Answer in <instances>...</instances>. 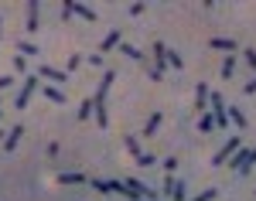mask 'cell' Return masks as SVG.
<instances>
[{
  "label": "cell",
  "mask_w": 256,
  "mask_h": 201,
  "mask_svg": "<svg viewBox=\"0 0 256 201\" xmlns=\"http://www.w3.org/2000/svg\"><path fill=\"white\" fill-rule=\"evenodd\" d=\"M113 82H116V72H113V68H106V72H103V78H99V85H96V96H92V102H96V113H92V116H96V123H99L103 130L110 126L106 96H110V85H113Z\"/></svg>",
  "instance_id": "cell-1"
},
{
  "label": "cell",
  "mask_w": 256,
  "mask_h": 201,
  "mask_svg": "<svg viewBox=\"0 0 256 201\" xmlns=\"http://www.w3.org/2000/svg\"><path fill=\"white\" fill-rule=\"evenodd\" d=\"M226 164H229L232 171H239V174H250V167L256 164V147H239Z\"/></svg>",
  "instance_id": "cell-2"
},
{
  "label": "cell",
  "mask_w": 256,
  "mask_h": 201,
  "mask_svg": "<svg viewBox=\"0 0 256 201\" xmlns=\"http://www.w3.org/2000/svg\"><path fill=\"white\" fill-rule=\"evenodd\" d=\"M239 147H243V140H239V136H229V140H226V147H222V150L212 157V167H226V160H229V157H232Z\"/></svg>",
  "instance_id": "cell-3"
},
{
  "label": "cell",
  "mask_w": 256,
  "mask_h": 201,
  "mask_svg": "<svg viewBox=\"0 0 256 201\" xmlns=\"http://www.w3.org/2000/svg\"><path fill=\"white\" fill-rule=\"evenodd\" d=\"M38 89H41L38 75H28V78H24V89L17 92V109H24V106H28V99H31V96H34Z\"/></svg>",
  "instance_id": "cell-4"
},
{
  "label": "cell",
  "mask_w": 256,
  "mask_h": 201,
  "mask_svg": "<svg viewBox=\"0 0 256 201\" xmlns=\"http://www.w3.org/2000/svg\"><path fill=\"white\" fill-rule=\"evenodd\" d=\"M38 10H41V7H38V0H31V3H28V24H24V31H28V34H34V31H38Z\"/></svg>",
  "instance_id": "cell-5"
},
{
  "label": "cell",
  "mask_w": 256,
  "mask_h": 201,
  "mask_svg": "<svg viewBox=\"0 0 256 201\" xmlns=\"http://www.w3.org/2000/svg\"><path fill=\"white\" fill-rule=\"evenodd\" d=\"M154 55H157V65H154V72L161 75V72H164V65H168V45H164V41H154Z\"/></svg>",
  "instance_id": "cell-6"
},
{
  "label": "cell",
  "mask_w": 256,
  "mask_h": 201,
  "mask_svg": "<svg viewBox=\"0 0 256 201\" xmlns=\"http://www.w3.org/2000/svg\"><path fill=\"white\" fill-rule=\"evenodd\" d=\"M34 75H45V78H52V82H65V78H68V72H62V68H52V65H41Z\"/></svg>",
  "instance_id": "cell-7"
},
{
  "label": "cell",
  "mask_w": 256,
  "mask_h": 201,
  "mask_svg": "<svg viewBox=\"0 0 256 201\" xmlns=\"http://www.w3.org/2000/svg\"><path fill=\"white\" fill-rule=\"evenodd\" d=\"M123 45V38H120V31H110L106 38H103V45H99V51L106 55V51H113V48H120Z\"/></svg>",
  "instance_id": "cell-8"
},
{
  "label": "cell",
  "mask_w": 256,
  "mask_h": 201,
  "mask_svg": "<svg viewBox=\"0 0 256 201\" xmlns=\"http://www.w3.org/2000/svg\"><path fill=\"white\" fill-rule=\"evenodd\" d=\"M195 106H198V113L208 106V85H205V82H198V85H195Z\"/></svg>",
  "instance_id": "cell-9"
},
{
  "label": "cell",
  "mask_w": 256,
  "mask_h": 201,
  "mask_svg": "<svg viewBox=\"0 0 256 201\" xmlns=\"http://www.w3.org/2000/svg\"><path fill=\"white\" fill-rule=\"evenodd\" d=\"M72 14H79V17H82V21H89V24L96 21V10H92V7H82V3H75V0H72Z\"/></svg>",
  "instance_id": "cell-10"
},
{
  "label": "cell",
  "mask_w": 256,
  "mask_h": 201,
  "mask_svg": "<svg viewBox=\"0 0 256 201\" xmlns=\"http://www.w3.org/2000/svg\"><path fill=\"white\" fill-rule=\"evenodd\" d=\"M21 136H24V130H21V126H14V130H10V133H7V140H3V150H7V153H10V150H14V147H17V140H21Z\"/></svg>",
  "instance_id": "cell-11"
},
{
  "label": "cell",
  "mask_w": 256,
  "mask_h": 201,
  "mask_svg": "<svg viewBox=\"0 0 256 201\" xmlns=\"http://www.w3.org/2000/svg\"><path fill=\"white\" fill-rule=\"evenodd\" d=\"M212 48L215 51H236V41L232 38H212Z\"/></svg>",
  "instance_id": "cell-12"
},
{
  "label": "cell",
  "mask_w": 256,
  "mask_h": 201,
  "mask_svg": "<svg viewBox=\"0 0 256 201\" xmlns=\"http://www.w3.org/2000/svg\"><path fill=\"white\" fill-rule=\"evenodd\" d=\"M92 113H96V102H92V96H85L82 106H79V120H89Z\"/></svg>",
  "instance_id": "cell-13"
},
{
  "label": "cell",
  "mask_w": 256,
  "mask_h": 201,
  "mask_svg": "<svg viewBox=\"0 0 256 201\" xmlns=\"http://www.w3.org/2000/svg\"><path fill=\"white\" fill-rule=\"evenodd\" d=\"M226 116H229V123H236L239 130H246V113H239V109L232 106V109H226Z\"/></svg>",
  "instance_id": "cell-14"
},
{
  "label": "cell",
  "mask_w": 256,
  "mask_h": 201,
  "mask_svg": "<svg viewBox=\"0 0 256 201\" xmlns=\"http://www.w3.org/2000/svg\"><path fill=\"white\" fill-rule=\"evenodd\" d=\"M161 116H164V113H150V120L143 123V136H154V130L161 126Z\"/></svg>",
  "instance_id": "cell-15"
},
{
  "label": "cell",
  "mask_w": 256,
  "mask_h": 201,
  "mask_svg": "<svg viewBox=\"0 0 256 201\" xmlns=\"http://www.w3.org/2000/svg\"><path fill=\"white\" fill-rule=\"evenodd\" d=\"M198 130H201V133H212V130H215V120H212V113H201V120H198Z\"/></svg>",
  "instance_id": "cell-16"
},
{
  "label": "cell",
  "mask_w": 256,
  "mask_h": 201,
  "mask_svg": "<svg viewBox=\"0 0 256 201\" xmlns=\"http://www.w3.org/2000/svg\"><path fill=\"white\" fill-rule=\"evenodd\" d=\"M58 181H62V184H85L89 177H85V174H58Z\"/></svg>",
  "instance_id": "cell-17"
},
{
  "label": "cell",
  "mask_w": 256,
  "mask_h": 201,
  "mask_svg": "<svg viewBox=\"0 0 256 201\" xmlns=\"http://www.w3.org/2000/svg\"><path fill=\"white\" fill-rule=\"evenodd\" d=\"M45 96H48L52 102H58V106H65V92H62V89H55V85H48V89H45Z\"/></svg>",
  "instance_id": "cell-18"
},
{
  "label": "cell",
  "mask_w": 256,
  "mask_h": 201,
  "mask_svg": "<svg viewBox=\"0 0 256 201\" xmlns=\"http://www.w3.org/2000/svg\"><path fill=\"white\" fill-rule=\"evenodd\" d=\"M17 48H21V58H24V55H41V48L31 45V41H17Z\"/></svg>",
  "instance_id": "cell-19"
},
{
  "label": "cell",
  "mask_w": 256,
  "mask_h": 201,
  "mask_svg": "<svg viewBox=\"0 0 256 201\" xmlns=\"http://www.w3.org/2000/svg\"><path fill=\"white\" fill-rule=\"evenodd\" d=\"M120 51H123L127 58H133V62H143V55H140V48H133V45H120Z\"/></svg>",
  "instance_id": "cell-20"
},
{
  "label": "cell",
  "mask_w": 256,
  "mask_h": 201,
  "mask_svg": "<svg viewBox=\"0 0 256 201\" xmlns=\"http://www.w3.org/2000/svg\"><path fill=\"white\" fill-rule=\"evenodd\" d=\"M232 72H236V58L226 55V62H222V78H232Z\"/></svg>",
  "instance_id": "cell-21"
},
{
  "label": "cell",
  "mask_w": 256,
  "mask_h": 201,
  "mask_svg": "<svg viewBox=\"0 0 256 201\" xmlns=\"http://www.w3.org/2000/svg\"><path fill=\"white\" fill-rule=\"evenodd\" d=\"M168 198H171V201H185V184L178 181V184H174V191H171Z\"/></svg>",
  "instance_id": "cell-22"
},
{
  "label": "cell",
  "mask_w": 256,
  "mask_h": 201,
  "mask_svg": "<svg viewBox=\"0 0 256 201\" xmlns=\"http://www.w3.org/2000/svg\"><path fill=\"white\" fill-rule=\"evenodd\" d=\"M168 62H171L174 68H185V58H181L178 51H168Z\"/></svg>",
  "instance_id": "cell-23"
},
{
  "label": "cell",
  "mask_w": 256,
  "mask_h": 201,
  "mask_svg": "<svg viewBox=\"0 0 256 201\" xmlns=\"http://www.w3.org/2000/svg\"><path fill=\"white\" fill-rule=\"evenodd\" d=\"M137 164H140V167H150V164H157V160H154V153H140Z\"/></svg>",
  "instance_id": "cell-24"
},
{
  "label": "cell",
  "mask_w": 256,
  "mask_h": 201,
  "mask_svg": "<svg viewBox=\"0 0 256 201\" xmlns=\"http://www.w3.org/2000/svg\"><path fill=\"white\" fill-rule=\"evenodd\" d=\"M164 171L174 177V171H178V157H168V160H164Z\"/></svg>",
  "instance_id": "cell-25"
},
{
  "label": "cell",
  "mask_w": 256,
  "mask_h": 201,
  "mask_svg": "<svg viewBox=\"0 0 256 201\" xmlns=\"http://www.w3.org/2000/svg\"><path fill=\"white\" fill-rule=\"evenodd\" d=\"M85 184H89V188H96V191H103V195H106V181H99V177H89V181H85Z\"/></svg>",
  "instance_id": "cell-26"
},
{
  "label": "cell",
  "mask_w": 256,
  "mask_h": 201,
  "mask_svg": "<svg viewBox=\"0 0 256 201\" xmlns=\"http://www.w3.org/2000/svg\"><path fill=\"white\" fill-rule=\"evenodd\" d=\"M215 195H219V188H208V191H201V195H198V198H195V201H212V198H215Z\"/></svg>",
  "instance_id": "cell-27"
},
{
  "label": "cell",
  "mask_w": 256,
  "mask_h": 201,
  "mask_svg": "<svg viewBox=\"0 0 256 201\" xmlns=\"http://www.w3.org/2000/svg\"><path fill=\"white\" fill-rule=\"evenodd\" d=\"M14 85V75H0V92H7Z\"/></svg>",
  "instance_id": "cell-28"
},
{
  "label": "cell",
  "mask_w": 256,
  "mask_h": 201,
  "mask_svg": "<svg viewBox=\"0 0 256 201\" xmlns=\"http://www.w3.org/2000/svg\"><path fill=\"white\" fill-rule=\"evenodd\" d=\"M243 55H246V65L253 68V75H256V51H253V48H250V51H243Z\"/></svg>",
  "instance_id": "cell-29"
},
{
  "label": "cell",
  "mask_w": 256,
  "mask_h": 201,
  "mask_svg": "<svg viewBox=\"0 0 256 201\" xmlns=\"http://www.w3.org/2000/svg\"><path fill=\"white\" fill-rule=\"evenodd\" d=\"M243 92H246V96H253V92H256V75L250 78V82H243Z\"/></svg>",
  "instance_id": "cell-30"
},
{
  "label": "cell",
  "mask_w": 256,
  "mask_h": 201,
  "mask_svg": "<svg viewBox=\"0 0 256 201\" xmlns=\"http://www.w3.org/2000/svg\"><path fill=\"white\" fill-rule=\"evenodd\" d=\"M174 184H178V181L168 174V177H164V195H171V191H174Z\"/></svg>",
  "instance_id": "cell-31"
},
{
  "label": "cell",
  "mask_w": 256,
  "mask_h": 201,
  "mask_svg": "<svg viewBox=\"0 0 256 201\" xmlns=\"http://www.w3.org/2000/svg\"><path fill=\"white\" fill-rule=\"evenodd\" d=\"M82 65V55H72V58H68V72H72V68H79Z\"/></svg>",
  "instance_id": "cell-32"
},
{
  "label": "cell",
  "mask_w": 256,
  "mask_h": 201,
  "mask_svg": "<svg viewBox=\"0 0 256 201\" xmlns=\"http://www.w3.org/2000/svg\"><path fill=\"white\" fill-rule=\"evenodd\" d=\"M0 136H3V133H0Z\"/></svg>",
  "instance_id": "cell-33"
}]
</instances>
